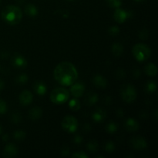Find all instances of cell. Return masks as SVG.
<instances>
[{"instance_id": "obj_1", "label": "cell", "mask_w": 158, "mask_h": 158, "mask_svg": "<svg viewBox=\"0 0 158 158\" xmlns=\"http://www.w3.org/2000/svg\"><path fill=\"white\" fill-rule=\"evenodd\" d=\"M55 80L63 86H70L78 78V72L73 63L62 62L55 67L53 71Z\"/></svg>"}, {"instance_id": "obj_2", "label": "cell", "mask_w": 158, "mask_h": 158, "mask_svg": "<svg viewBox=\"0 0 158 158\" xmlns=\"http://www.w3.org/2000/svg\"><path fill=\"white\" fill-rule=\"evenodd\" d=\"M1 16L3 21L6 22L7 24L14 26L21 22L23 19V12L18 6L9 5L2 9Z\"/></svg>"}, {"instance_id": "obj_3", "label": "cell", "mask_w": 158, "mask_h": 158, "mask_svg": "<svg viewBox=\"0 0 158 158\" xmlns=\"http://www.w3.org/2000/svg\"><path fill=\"white\" fill-rule=\"evenodd\" d=\"M132 52L136 60L139 62H143L148 60L151 55V50L149 46L143 43H137L133 47Z\"/></svg>"}, {"instance_id": "obj_4", "label": "cell", "mask_w": 158, "mask_h": 158, "mask_svg": "<svg viewBox=\"0 0 158 158\" xmlns=\"http://www.w3.org/2000/svg\"><path fill=\"white\" fill-rule=\"evenodd\" d=\"M69 98V93L63 87H56L50 93V100L55 104H63Z\"/></svg>"}, {"instance_id": "obj_5", "label": "cell", "mask_w": 158, "mask_h": 158, "mask_svg": "<svg viewBox=\"0 0 158 158\" xmlns=\"http://www.w3.org/2000/svg\"><path fill=\"white\" fill-rule=\"evenodd\" d=\"M121 97L126 103H132L136 100L137 96V89L131 84H124L121 87Z\"/></svg>"}, {"instance_id": "obj_6", "label": "cell", "mask_w": 158, "mask_h": 158, "mask_svg": "<svg viewBox=\"0 0 158 158\" xmlns=\"http://www.w3.org/2000/svg\"><path fill=\"white\" fill-rule=\"evenodd\" d=\"M63 129L68 133H75L78 128V121L72 116H66L61 122Z\"/></svg>"}, {"instance_id": "obj_7", "label": "cell", "mask_w": 158, "mask_h": 158, "mask_svg": "<svg viewBox=\"0 0 158 158\" xmlns=\"http://www.w3.org/2000/svg\"><path fill=\"white\" fill-rule=\"evenodd\" d=\"M131 147L134 149L143 150L148 147V143L146 140L142 137H134L130 141Z\"/></svg>"}, {"instance_id": "obj_8", "label": "cell", "mask_w": 158, "mask_h": 158, "mask_svg": "<svg viewBox=\"0 0 158 158\" xmlns=\"http://www.w3.org/2000/svg\"><path fill=\"white\" fill-rule=\"evenodd\" d=\"M20 103L23 106H28L30 104L33 100V95L32 93L29 90H24L19 94V97Z\"/></svg>"}, {"instance_id": "obj_9", "label": "cell", "mask_w": 158, "mask_h": 158, "mask_svg": "<svg viewBox=\"0 0 158 158\" xmlns=\"http://www.w3.org/2000/svg\"><path fill=\"white\" fill-rule=\"evenodd\" d=\"M12 63L15 67L19 69H23L27 66V61L26 58L20 54H15L12 59Z\"/></svg>"}, {"instance_id": "obj_10", "label": "cell", "mask_w": 158, "mask_h": 158, "mask_svg": "<svg viewBox=\"0 0 158 158\" xmlns=\"http://www.w3.org/2000/svg\"><path fill=\"white\" fill-rule=\"evenodd\" d=\"M129 16L130 12H126L125 10L120 9V8H117L114 13V19L119 23H123Z\"/></svg>"}, {"instance_id": "obj_11", "label": "cell", "mask_w": 158, "mask_h": 158, "mask_svg": "<svg viewBox=\"0 0 158 158\" xmlns=\"http://www.w3.org/2000/svg\"><path fill=\"white\" fill-rule=\"evenodd\" d=\"M85 86L83 83H73L72 86H71L70 92L72 95L76 98H78L83 96V93H84Z\"/></svg>"}, {"instance_id": "obj_12", "label": "cell", "mask_w": 158, "mask_h": 158, "mask_svg": "<svg viewBox=\"0 0 158 158\" xmlns=\"http://www.w3.org/2000/svg\"><path fill=\"white\" fill-rule=\"evenodd\" d=\"M18 154V148L13 143H8L3 151V156L5 157H14Z\"/></svg>"}, {"instance_id": "obj_13", "label": "cell", "mask_w": 158, "mask_h": 158, "mask_svg": "<svg viewBox=\"0 0 158 158\" xmlns=\"http://www.w3.org/2000/svg\"><path fill=\"white\" fill-rule=\"evenodd\" d=\"M106 117V113L104 110L101 109V108H98L92 114V118L97 123H101V122L104 121Z\"/></svg>"}, {"instance_id": "obj_14", "label": "cell", "mask_w": 158, "mask_h": 158, "mask_svg": "<svg viewBox=\"0 0 158 158\" xmlns=\"http://www.w3.org/2000/svg\"><path fill=\"white\" fill-rule=\"evenodd\" d=\"M124 126L129 132H135L139 129L138 122L134 118H128L125 122Z\"/></svg>"}, {"instance_id": "obj_15", "label": "cell", "mask_w": 158, "mask_h": 158, "mask_svg": "<svg viewBox=\"0 0 158 158\" xmlns=\"http://www.w3.org/2000/svg\"><path fill=\"white\" fill-rule=\"evenodd\" d=\"M93 83L94 86L99 88H105L107 86V80L101 75H96L93 78Z\"/></svg>"}, {"instance_id": "obj_16", "label": "cell", "mask_w": 158, "mask_h": 158, "mask_svg": "<svg viewBox=\"0 0 158 158\" xmlns=\"http://www.w3.org/2000/svg\"><path fill=\"white\" fill-rule=\"evenodd\" d=\"M33 89L35 90V92L36 93L37 95L43 96L46 94V90H47V86L42 81H37L34 84Z\"/></svg>"}, {"instance_id": "obj_17", "label": "cell", "mask_w": 158, "mask_h": 158, "mask_svg": "<svg viewBox=\"0 0 158 158\" xmlns=\"http://www.w3.org/2000/svg\"><path fill=\"white\" fill-rule=\"evenodd\" d=\"M98 100V95L96 93L89 92L86 94V97H85L84 101L86 105H88V106H92V105H94L96 103H97Z\"/></svg>"}, {"instance_id": "obj_18", "label": "cell", "mask_w": 158, "mask_h": 158, "mask_svg": "<svg viewBox=\"0 0 158 158\" xmlns=\"http://www.w3.org/2000/svg\"><path fill=\"white\" fill-rule=\"evenodd\" d=\"M42 114H43V110H42L41 108L39 107V106L32 107L29 112V118L32 120H39V119L42 117Z\"/></svg>"}, {"instance_id": "obj_19", "label": "cell", "mask_w": 158, "mask_h": 158, "mask_svg": "<svg viewBox=\"0 0 158 158\" xmlns=\"http://www.w3.org/2000/svg\"><path fill=\"white\" fill-rule=\"evenodd\" d=\"M24 10L26 15L30 17H35L38 15V9L36 8V6L31 3L27 4L25 6Z\"/></svg>"}, {"instance_id": "obj_20", "label": "cell", "mask_w": 158, "mask_h": 158, "mask_svg": "<svg viewBox=\"0 0 158 158\" xmlns=\"http://www.w3.org/2000/svg\"><path fill=\"white\" fill-rule=\"evenodd\" d=\"M145 73L150 77H155L157 74V68L154 63H150L145 66Z\"/></svg>"}, {"instance_id": "obj_21", "label": "cell", "mask_w": 158, "mask_h": 158, "mask_svg": "<svg viewBox=\"0 0 158 158\" xmlns=\"http://www.w3.org/2000/svg\"><path fill=\"white\" fill-rule=\"evenodd\" d=\"M111 51H112L113 54L116 56H120L123 54V47L121 44L120 43H114L111 46Z\"/></svg>"}, {"instance_id": "obj_22", "label": "cell", "mask_w": 158, "mask_h": 158, "mask_svg": "<svg viewBox=\"0 0 158 158\" xmlns=\"http://www.w3.org/2000/svg\"><path fill=\"white\" fill-rule=\"evenodd\" d=\"M157 83L154 80H150L147 83L146 86H145V89H146V91L149 94H152V93H154L156 90H157Z\"/></svg>"}, {"instance_id": "obj_23", "label": "cell", "mask_w": 158, "mask_h": 158, "mask_svg": "<svg viewBox=\"0 0 158 158\" xmlns=\"http://www.w3.org/2000/svg\"><path fill=\"white\" fill-rule=\"evenodd\" d=\"M69 107L72 110L77 111L80 109V107H81V105H80V101H79V100L75 97V98L72 99V100L69 101Z\"/></svg>"}, {"instance_id": "obj_24", "label": "cell", "mask_w": 158, "mask_h": 158, "mask_svg": "<svg viewBox=\"0 0 158 158\" xmlns=\"http://www.w3.org/2000/svg\"><path fill=\"white\" fill-rule=\"evenodd\" d=\"M117 129H118V126L116 123L111 121L109 123H107L106 126V131L109 134H114L115 132H117Z\"/></svg>"}, {"instance_id": "obj_25", "label": "cell", "mask_w": 158, "mask_h": 158, "mask_svg": "<svg viewBox=\"0 0 158 158\" xmlns=\"http://www.w3.org/2000/svg\"><path fill=\"white\" fill-rule=\"evenodd\" d=\"M28 80H29V77H28V76L25 73L19 74V75L16 77V79H15L16 83L19 85L26 84L28 82Z\"/></svg>"}, {"instance_id": "obj_26", "label": "cell", "mask_w": 158, "mask_h": 158, "mask_svg": "<svg viewBox=\"0 0 158 158\" xmlns=\"http://www.w3.org/2000/svg\"><path fill=\"white\" fill-rule=\"evenodd\" d=\"M26 133L23 131H16L13 134L14 139L15 140H17V141H22V140H23L26 138Z\"/></svg>"}, {"instance_id": "obj_27", "label": "cell", "mask_w": 158, "mask_h": 158, "mask_svg": "<svg viewBox=\"0 0 158 158\" xmlns=\"http://www.w3.org/2000/svg\"><path fill=\"white\" fill-rule=\"evenodd\" d=\"M87 150L91 153L97 152L98 150V143L95 140H91L87 143Z\"/></svg>"}, {"instance_id": "obj_28", "label": "cell", "mask_w": 158, "mask_h": 158, "mask_svg": "<svg viewBox=\"0 0 158 158\" xmlns=\"http://www.w3.org/2000/svg\"><path fill=\"white\" fill-rule=\"evenodd\" d=\"M106 1L110 7L114 8V9L120 8L122 4V0H106Z\"/></svg>"}, {"instance_id": "obj_29", "label": "cell", "mask_w": 158, "mask_h": 158, "mask_svg": "<svg viewBox=\"0 0 158 158\" xmlns=\"http://www.w3.org/2000/svg\"><path fill=\"white\" fill-rule=\"evenodd\" d=\"M114 150H115V145H114V143L111 141L106 142V143L105 144V151L108 153H112L114 152Z\"/></svg>"}, {"instance_id": "obj_30", "label": "cell", "mask_w": 158, "mask_h": 158, "mask_svg": "<svg viewBox=\"0 0 158 158\" xmlns=\"http://www.w3.org/2000/svg\"><path fill=\"white\" fill-rule=\"evenodd\" d=\"M11 119H12V121L14 123H18L21 121L22 117L21 114L18 112H15L12 114V117H11Z\"/></svg>"}, {"instance_id": "obj_31", "label": "cell", "mask_w": 158, "mask_h": 158, "mask_svg": "<svg viewBox=\"0 0 158 158\" xmlns=\"http://www.w3.org/2000/svg\"><path fill=\"white\" fill-rule=\"evenodd\" d=\"M7 111V104L3 100L0 99V115L6 114Z\"/></svg>"}, {"instance_id": "obj_32", "label": "cell", "mask_w": 158, "mask_h": 158, "mask_svg": "<svg viewBox=\"0 0 158 158\" xmlns=\"http://www.w3.org/2000/svg\"><path fill=\"white\" fill-rule=\"evenodd\" d=\"M108 32L110 34V35H112V36H116V35H118L119 32H120V29H119V28L117 27V26H113L110 28Z\"/></svg>"}, {"instance_id": "obj_33", "label": "cell", "mask_w": 158, "mask_h": 158, "mask_svg": "<svg viewBox=\"0 0 158 158\" xmlns=\"http://www.w3.org/2000/svg\"><path fill=\"white\" fill-rule=\"evenodd\" d=\"M72 157L75 158H88L87 154H85L83 151H79V152H76L72 154Z\"/></svg>"}, {"instance_id": "obj_34", "label": "cell", "mask_w": 158, "mask_h": 158, "mask_svg": "<svg viewBox=\"0 0 158 158\" xmlns=\"http://www.w3.org/2000/svg\"><path fill=\"white\" fill-rule=\"evenodd\" d=\"M61 154L63 156H68L69 154V149L67 146H65L62 148L61 150Z\"/></svg>"}, {"instance_id": "obj_35", "label": "cell", "mask_w": 158, "mask_h": 158, "mask_svg": "<svg viewBox=\"0 0 158 158\" xmlns=\"http://www.w3.org/2000/svg\"><path fill=\"white\" fill-rule=\"evenodd\" d=\"M83 141V137H81L80 135H76L75 137L73 139V142L77 144H80V143H82Z\"/></svg>"}, {"instance_id": "obj_36", "label": "cell", "mask_w": 158, "mask_h": 158, "mask_svg": "<svg viewBox=\"0 0 158 158\" xmlns=\"http://www.w3.org/2000/svg\"><path fill=\"white\" fill-rule=\"evenodd\" d=\"M148 32H147L146 30H143V31H141V32H140V35H139V36L141 37L142 35H143V39H142V40H145V39L148 37Z\"/></svg>"}, {"instance_id": "obj_37", "label": "cell", "mask_w": 158, "mask_h": 158, "mask_svg": "<svg viewBox=\"0 0 158 158\" xmlns=\"http://www.w3.org/2000/svg\"><path fill=\"white\" fill-rule=\"evenodd\" d=\"M5 87V83L2 79H0V91L2 90Z\"/></svg>"}, {"instance_id": "obj_38", "label": "cell", "mask_w": 158, "mask_h": 158, "mask_svg": "<svg viewBox=\"0 0 158 158\" xmlns=\"http://www.w3.org/2000/svg\"><path fill=\"white\" fill-rule=\"evenodd\" d=\"M117 115H118V117H123V111L121 109H119L117 111Z\"/></svg>"}, {"instance_id": "obj_39", "label": "cell", "mask_w": 158, "mask_h": 158, "mask_svg": "<svg viewBox=\"0 0 158 158\" xmlns=\"http://www.w3.org/2000/svg\"><path fill=\"white\" fill-rule=\"evenodd\" d=\"M2 140H4V141H7V140H9V135H8V134H4V136L2 137Z\"/></svg>"}, {"instance_id": "obj_40", "label": "cell", "mask_w": 158, "mask_h": 158, "mask_svg": "<svg viewBox=\"0 0 158 158\" xmlns=\"http://www.w3.org/2000/svg\"><path fill=\"white\" fill-rule=\"evenodd\" d=\"M136 2H143L144 0H135Z\"/></svg>"}, {"instance_id": "obj_41", "label": "cell", "mask_w": 158, "mask_h": 158, "mask_svg": "<svg viewBox=\"0 0 158 158\" xmlns=\"http://www.w3.org/2000/svg\"><path fill=\"white\" fill-rule=\"evenodd\" d=\"M2 127L0 126V134H2Z\"/></svg>"}, {"instance_id": "obj_42", "label": "cell", "mask_w": 158, "mask_h": 158, "mask_svg": "<svg viewBox=\"0 0 158 158\" xmlns=\"http://www.w3.org/2000/svg\"><path fill=\"white\" fill-rule=\"evenodd\" d=\"M68 1H73V0H68Z\"/></svg>"}, {"instance_id": "obj_43", "label": "cell", "mask_w": 158, "mask_h": 158, "mask_svg": "<svg viewBox=\"0 0 158 158\" xmlns=\"http://www.w3.org/2000/svg\"><path fill=\"white\" fill-rule=\"evenodd\" d=\"M1 2H2V0H0V3H1Z\"/></svg>"}]
</instances>
